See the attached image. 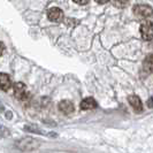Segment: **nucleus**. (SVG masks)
Wrapping results in <instances>:
<instances>
[{
	"label": "nucleus",
	"instance_id": "1",
	"mask_svg": "<svg viewBox=\"0 0 153 153\" xmlns=\"http://www.w3.org/2000/svg\"><path fill=\"white\" fill-rule=\"evenodd\" d=\"M15 145L21 151H32V150L38 149L40 146V143L32 137H24L22 139L16 140Z\"/></svg>",
	"mask_w": 153,
	"mask_h": 153
},
{
	"label": "nucleus",
	"instance_id": "2",
	"mask_svg": "<svg viewBox=\"0 0 153 153\" xmlns=\"http://www.w3.org/2000/svg\"><path fill=\"white\" fill-rule=\"evenodd\" d=\"M132 12L138 19H146L153 15V8L149 5H136L134 6Z\"/></svg>",
	"mask_w": 153,
	"mask_h": 153
},
{
	"label": "nucleus",
	"instance_id": "3",
	"mask_svg": "<svg viewBox=\"0 0 153 153\" xmlns=\"http://www.w3.org/2000/svg\"><path fill=\"white\" fill-rule=\"evenodd\" d=\"M140 36L145 40H150L153 38V23L151 21H144L139 27Z\"/></svg>",
	"mask_w": 153,
	"mask_h": 153
},
{
	"label": "nucleus",
	"instance_id": "4",
	"mask_svg": "<svg viewBox=\"0 0 153 153\" xmlns=\"http://www.w3.org/2000/svg\"><path fill=\"white\" fill-rule=\"evenodd\" d=\"M47 17L52 22H61L62 20H63V12H62L60 8L53 7L51 8V9H48Z\"/></svg>",
	"mask_w": 153,
	"mask_h": 153
},
{
	"label": "nucleus",
	"instance_id": "5",
	"mask_svg": "<svg viewBox=\"0 0 153 153\" xmlns=\"http://www.w3.org/2000/svg\"><path fill=\"white\" fill-rule=\"evenodd\" d=\"M13 90H14V96H15L17 99L22 100V99H25V98L28 97L27 86H25L24 83H21V82L16 83V84L14 85V88H13Z\"/></svg>",
	"mask_w": 153,
	"mask_h": 153
},
{
	"label": "nucleus",
	"instance_id": "6",
	"mask_svg": "<svg viewBox=\"0 0 153 153\" xmlns=\"http://www.w3.org/2000/svg\"><path fill=\"white\" fill-rule=\"evenodd\" d=\"M128 101H129L131 107L134 108V111H135L136 113L143 112V102H142V100H140V98H139L138 96L131 94V96L128 97Z\"/></svg>",
	"mask_w": 153,
	"mask_h": 153
},
{
	"label": "nucleus",
	"instance_id": "7",
	"mask_svg": "<svg viewBox=\"0 0 153 153\" xmlns=\"http://www.w3.org/2000/svg\"><path fill=\"white\" fill-rule=\"evenodd\" d=\"M59 109L61 111L63 114L68 115L74 112V104L70 100H62L59 104Z\"/></svg>",
	"mask_w": 153,
	"mask_h": 153
},
{
	"label": "nucleus",
	"instance_id": "8",
	"mask_svg": "<svg viewBox=\"0 0 153 153\" xmlns=\"http://www.w3.org/2000/svg\"><path fill=\"white\" fill-rule=\"evenodd\" d=\"M12 86V81L9 75L5 73H0V89H2L4 91H7Z\"/></svg>",
	"mask_w": 153,
	"mask_h": 153
},
{
	"label": "nucleus",
	"instance_id": "9",
	"mask_svg": "<svg viewBox=\"0 0 153 153\" xmlns=\"http://www.w3.org/2000/svg\"><path fill=\"white\" fill-rule=\"evenodd\" d=\"M96 107H97V101L93 99V98H91V97L85 98V99L82 100V102H81V108H82L83 111L94 109Z\"/></svg>",
	"mask_w": 153,
	"mask_h": 153
},
{
	"label": "nucleus",
	"instance_id": "10",
	"mask_svg": "<svg viewBox=\"0 0 153 153\" xmlns=\"http://www.w3.org/2000/svg\"><path fill=\"white\" fill-rule=\"evenodd\" d=\"M143 69L146 73H153V54H150L143 62Z\"/></svg>",
	"mask_w": 153,
	"mask_h": 153
},
{
	"label": "nucleus",
	"instance_id": "11",
	"mask_svg": "<svg viewBox=\"0 0 153 153\" xmlns=\"http://www.w3.org/2000/svg\"><path fill=\"white\" fill-rule=\"evenodd\" d=\"M24 130L30 131V132H36V134H42V135H44V136H50V132L44 131L43 129L38 128V127H37V126H35V124H31V126H25V127H24Z\"/></svg>",
	"mask_w": 153,
	"mask_h": 153
},
{
	"label": "nucleus",
	"instance_id": "12",
	"mask_svg": "<svg viewBox=\"0 0 153 153\" xmlns=\"http://www.w3.org/2000/svg\"><path fill=\"white\" fill-rule=\"evenodd\" d=\"M129 0H114V6L119 8H124L128 6Z\"/></svg>",
	"mask_w": 153,
	"mask_h": 153
},
{
	"label": "nucleus",
	"instance_id": "13",
	"mask_svg": "<svg viewBox=\"0 0 153 153\" xmlns=\"http://www.w3.org/2000/svg\"><path fill=\"white\" fill-rule=\"evenodd\" d=\"M75 4H78V5H86L89 2V0H73Z\"/></svg>",
	"mask_w": 153,
	"mask_h": 153
},
{
	"label": "nucleus",
	"instance_id": "14",
	"mask_svg": "<svg viewBox=\"0 0 153 153\" xmlns=\"http://www.w3.org/2000/svg\"><path fill=\"white\" fill-rule=\"evenodd\" d=\"M5 50H6V47H5V44L0 42V56H1L2 54H4V52H5Z\"/></svg>",
	"mask_w": 153,
	"mask_h": 153
},
{
	"label": "nucleus",
	"instance_id": "15",
	"mask_svg": "<svg viewBox=\"0 0 153 153\" xmlns=\"http://www.w3.org/2000/svg\"><path fill=\"white\" fill-rule=\"evenodd\" d=\"M146 104H147V106H149L150 108H153V97H151L150 99L147 100V102H146Z\"/></svg>",
	"mask_w": 153,
	"mask_h": 153
},
{
	"label": "nucleus",
	"instance_id": "16",
	"mask_svg": "<svg viewBox=\"0 0 153 153\" xmlns=\"http://www.w3.org/2000/svg\"><path fill=\"white\" fill-rule=\"evenodd\" d=\"M96 2H98V4H100V5H104V4H107L109 0H94Z\"/></svg>",
	"mask_w": 153,
	"mask_h": 153
}]
</instances>
